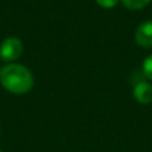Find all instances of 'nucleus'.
<instances>
[{
    "label": "nucleus",
    "mask_w": 152,
    "mask_h": 152,
    "mask_svg": "<svg viewBox=\"0 0 152 152\" xmlns=\"http://www.w3.org/2000/svg\"><path fill=\"white\" fill-rule=\"evenodd\" d=\"M0 81L8 92L15 95L27 94L34 87V76L27 67L10 63L0 69Z\"/></svg>",
    "instance_id": "f257e3e1"
},
{
    "label": "nucleus",
    "mask_w": 152,
    "mask_h": 152,
    "mask_svg": "<svg viewBox=\"0 0 152 152\" xmlns=\"http://www.w3.org/2000/svg\"><path fill=\"white\" fill-rule=\"evenodd\" d=\"M23 53V43L15 36L7 37L0 44V59L4 61H15Z\"/></svg>",
    "instance_id": "f03ea898"
},
{
    "label": "nucleus",
    "mask_w": 152,
    "mask_h": 152,
    "mask_svg": "<svg viewBox=\"0 0 152 152\" xmlns=\"http://www.w3.org/2000/svg\"><path fill=\"white\" fill-rule=\"evenodd\" d=\"M135 40H136V44L143 48L152 47V20L144 21L137 27Z\"/></svg>",
    "instance_id": "7ed1b4c3"
},
{
    "label": "nucleus",
    "mask_w": 152,
    "mask_h": 152,
    "mask_svg": "<svg viewBox=\"0 0 152 152\" xmlns=\"http://www.w3.org/2000/svg\"><path fill=\"white\" fill-rule=\"evenodd\" d=\"M134 96L140 104H150L152 102V86L145 80L135 84Z\"/></svg>",
    "instance_id": "20e7f679"
},
{
    "label": "nucleus",
    "mask_w": 152,
    "mask_h": 152,
    "mask_svg": "<svg viewBox=\"0 0 152 152\" xmlns=\"http://www.w3.org/2000/svg\"><path fill=\"white\" fill-rule=\"evenodd\" d=\"M128 10H142L150 4L151 0H121Z\"/></svg>",
    "instance_id": "39448f33"
},
{
    "label": "nucleus",
    "mask_w": 152,
    "mask_h": 152,
    "mask_svg": "<svg viewBox=\"0 0 152 152\" xmlns=\"http://www.w3.org/2000/svg\"><path fill=\"white\" fill-rule=\"evenodd\" d=\"M143 74L147 79L152 80V55H150L143 63Z\"/></svg>",
    "instance_id": "423d86ee"
},
{
    "label": "nucleus",
    "mask_w": 152,
    "mask_h": 152,
    "mask_svg": "<svg viewBox=\"0 0 152 152\" xmlns=\"http://www.w3.org/2000/svg\"><path fill=\"white\" fill-rule=\"evenodd\" d=\"M96 3L102 8H107V10H110V8H113L116 4H118L119 0H96Z\"/></svg>",
    "instance_id": "0eeeda50"
},
{
    "label": "nucleus",
    "mask_w": 152,
    "mask_h": 152,
    "mask_svg": "<svg viewBox=\"0 0 152 152\" xmlns=\"http://www.w3.org/2000/svg\"><path fill=\"white\" fill-rule=\"evenodd\" d=\"M0 152H3V151H0Z\"/></svg>",
    "instance_id": "6e6552de"
}]
</instances>
